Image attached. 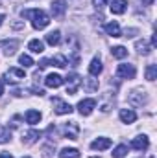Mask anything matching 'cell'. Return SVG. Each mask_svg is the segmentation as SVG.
I'll list each match as a JSON object with an SVG mask.
<instances>
[{"label": "cell", "mask_w": 157, "mask_h": 158, "mask_svg": "<svg viewBox=\"0 0 157 158\" xmlns=\"http://www.w3.org/2000/svg\"><path fill=\"white\" fill-rule=\"evenodd\" d=\"M20 15L24 19H30L32 20V26L35 30H44L48 24H50V17L43 11V9H22Z\"/></svg>", "instance_id": "1"}, {"label": "cell", "mask_w": 157, "mask_h": 158, "mask_svg": "<svg viewBox=\"0 0 157 158\" xmlns=\"http://www.w3.org/2000/svg\"><path fill=\"white\" fill-rule=\"evenodd\" d=\"M117 76L122 77V79H133L135 76H137V70H135L133 64L124 63V64H118L117 66Z\"/></svg>", "instance_id": "2"}, {"label": "cell", "mask_w": 157, "mask_h": 158, "mask_svg": "<svg viewBox=\"0 0 157 158\" xmlns=\"http://www.w3.org/2000/svg\"><path fill=\"white\" fill-rule=\"evenodd\" d=\"M63 136L65 138H70V140H78V134H79V127L76 121H70V123H65L63 129H61Z\"/></svg>", "instance_id": "3"}, {"label": "cell", "mask_w": 157, "mask_h": 158, "mask_svg": "<svg viewBox=\"0 0 157 158\" xmlns=\"http://www.w3.org/2000/svg\"><path fill=\"white\" fill-rule=\"evenodd\" d=\"M129 103L135 105V107H142V105H146V103H148V96H146V92H144V90H135V92H131V94H129Z\"/></svg>", "instance_id": "4"}, {"label": "cell", "mask_w": 157, "mask_h": 158, "mask_svg": "<svg viewBox=\"0 0 157 158\" xmlns=\"http://www.w3.org/2000/svg\"><path fill=\"white\" fill-rule=\"evenodd\" d=\"M52 103H54V112L57 114V116H65V114H70L74 109L69 105V103H65V101H61L59 98H56V99H52Z\"/></svg>", "instance_id": "5"}, {"label": "cell", "mask_w": 157, "mask_h": 158, "mask_svg": "<svg viewBox=\"0 0 157 158\" xmlns=\"http://www.w3.org/2000/svg\"><path fill=\"white\" fill-rule=\"evenodd\" d=\"M65 81H67V94H76L78 88L81 86V77L78 74H70Z\"/></svg>", "instance_id": "6"}, {"label": "cell", "mask_w": 157, "mask_h": 158, "mask_svg": "<svg viewBox=\"0 0 157 158\" xmlns=\"http://www.w3.org/2000/svg\"><path fill=\"white\" fill-rule=\"evenodd\" d=\"M20 46V42L17 39H11V40H0V48H4V55H7V57H11V55H15V52H17V48Z\"/></svg>", "instance_id": "7"}, {"label": "cell", "mask_w": 157, "mask_h": 158, "mask_svg": "<svg viewBox=\"0 0 157 158\" xmlns=\"http://www.w3.org/2000/svg\"><path fill=\"white\" fill-rule=\"evenodd\" d=\"M24 77H26V74H24L22 68H9L6 72V76H4V79L7 83H19L20 79H24Z\"/></svg>", "instance_id": "8"}, {"label": "cell", "mask_w": 157, "mask_h": 158, "mask_svg": "<svg viewBox=\"0 0 157 158\" xmlns=\"http://www.w3.org/2000/svg\"><path fill=\"white\" fill-rule=\"evenodd\" d=\"M50 11H52V15H54L56 19L63 17L65 11H67V0H54V2L50 4Z\"/></svg>", "instance_id": "9"}, {"label": "cell", "mask_w": 157, "mask_h": 158, "mask_svg": "<svg viewBox=\"0 0 157 158\" xmlns=\"http://www.w3.org/2000/svg\"><path fill=\"white\" fill-rule=\"evenodd\" d=\"M96 107V101L94 99H91V98H87V99H81L78 103V110L81 116H89L91 112H92V109Z\"/></svg>", "instance_id": "10"}, {"label": "cell", "mask_w": 157, "mask_h": 158, "mask_svg": "<svg viewBox=\"0 0 157 158\" xmlns=\"http://www.w3.org/2000/svg\"><path fill=\"white\" fill-rule=\"evenodd\" d=\"M148 145H150V140H148V136H146V134H139L137 138H133V140H131V147H133V149H137V151H146V149H148Z\"/></svg>", "instance_id": "11"}, {"label": "cell", "mask_w": 157, "mask_h": 158, "mask_svg": "<svg viewBox=\"0 0 157 158\" xmlns=\"http://www.w3.org/2000/svg\"><path fill=\"white\" fill-rule=\"evenodd\" d=\"M63 83H65V79L61 77L59 74H48L46 79H44V85L50 86V88H59Z\"/></svg>", "instance_id": "12"}, {"label": "cell", "mask_w": 157, "mask_h": 158, "mask_svg": "<svg viewBox=\"0 0 157 158\" xmlns=\"http://www.w3.org/2000/svg\"><path fill=\"white\" fill-rule=\"evenodd\" d=\"M109 147H111V140L109 138H98V140H94L91 143V149H94V151H105Z\"/></svg>", "instance_id": "13"}, {"label": "cell", "mask_w": 157, "mask_h": 158, "mask_svg": "<svg viewBox=\"0 0 157 158\" xmlns=\"http://www.w3.org/2000/svg\"><path fill=\"white\" fill-rule=\"evenodd\" d=\"M126 7H128V2H126V0H113V2L109 4V9H111V13H115V15H122V13L126 11Z\"/></svg>", "instance_id": "14"}, {"label": "cell", "mask_w": 157, "mask_h": 158, "mask_svg": "<svg viewBox=\"0 0 157 158\" xmlns=\"http://www.w3.org/2000/svg\"><path fill=\"white\" fill-rule=\"evenodd\" d=\"M104 30H105V33L107 35H111V37H122V31H120V26H118V22H107L105 26H104Z\"/></svg>", "instance_id": "15"}, {"label": "cell", "mask_w": 157, "mask_h": 158, "mask_svg": "<svg viewBox=\"0 0 157 158\" xmlns=\"http://www.w3.org/2000/svg\"><path fill=\"white\" fill-rule=\"evenodd\" d=\"M39 138H41V132H39V131H35V129H32V131L24 132V136H22V142H24L26 145H32V143H35Z\"/></svg>", "instance_id": "16"}, {"label": "cell", "mask_w": 157, "mask_h": 158, "mask_svg": "<svg viewBox=\"0 0 157 158\" xmlns=\"http://www.w3.org/2000/svg\"><path fill=\"white\" fill-rule=\"evenodd\" d=\"M89 74L94 76V77L102 74V61H100V57H94V59L91 61V64H89Z\"/></svg>", "instance_id": "17"}, {"label": "cell", "mask_w": 157, "mask_h": 158, "mask_svg": "<svg viewBox=\"0 0 157 158\" xmlns=\"http://www.w3.org/2000/svg\"><path fill=\"white\" fill-rule=\"evenodd\" d=\"M28 50L34 52V53H43V52H44V42L39 40V39H32L28 42Z\"/></svg>", "instance_id": "18"}, {"label": "cell", "mask_w": 157, "mask_h": 158, "mask_svg": "<svg viewBox=\"0 0 157 158\" xmlns=\"http://www.w3.org/2000/svg\"><path fill=\"white\" fill-rule=\"evenodd\" d=\"M118 116H120V119H122L124 123H133V121L137 119V114H135L133 110H129V109H122Z\"/></svg>", "instance_id": "19"}, {"label": "cell", "mask_w": 157, "mask_h": 158, "mask_svg": "<svg viewBox=\"0 0 157 158\" xmlns=\"http://www.w3.org/2000/svg\"><path fill=\"white\" fill-rule=\"evenodd\" d=\"M135 48H137V52H139L141 55H148V53L152 52V44H148L146 40H137V42H135Z\"/></svg>", "instance_id": "20"}, {"label": "cell", "mask_w": 157, "mask_h": 158, "mask_svg": "<svg viewBox=\"0 0 157 158\" xmlns=\"http://www.w3.org/2000/svg\"><path fill=\"white\" fill-rule=\"evenodd\" d=\"M59 158H79V151L74 147H65L59 151Z\"/></svg>", "instance_id": "21"}, {"label": "cell", "mask_w": 157, "mask_h": 158, "mask_svg": "<svg viewBox=\"0 0 157 158\" xmlns=\"http://www.w3.org/2000/svg\"><path fill=\"white\" fill-rule=\"evenodd\" d=\"M59 40H61V31H59V30L50 31V33L46 35V42H48L50 46H57V44H59Z\"/></svg>", "instance_id": "22"}, {"label": "cell", "mask_w": 157, "mask_h": 158, "mask_svg": "<svg viewBox=\"0 0 157 158\" xmlns=\"http://www.w3.org/2000/svg\"><path fill=\"white\" fill-rule=\"evenodd\" d=\"M24 118H26V121H28L30 125H35V123H39L41 121V112L39 110H28Z\"/></svg>", "instance_id": "23"}, {"label": "cell", "mask_w": 157, "mask_h": 158, "mask_svg": "<svg viewBox=\"0 0 157 158\" xmlns=\"http://www.w3.org/2000/svg\"><path fill=\"white\" fill-rule=\"evenodd\" d=\"M111 55L115 59H124V57H128V50L124 46H113L111 48Z\"/></svg>", "instance_id": "24"}, {"label": "cell", "mask_w": 157, "mask_h": 158, "mask_svg": "<svg viewBox=\"0 0 157 158\" xmlns=\"http://www.w3.org/2000/svg\"><path fill=\"white\" fill-rule=\"evenodd\" d=\"M52 64H56L57 68H65L67 64H69V61H67V57L65 55H56V57H52V59H48Z\"/></svg>", "instance_id": "25"}, {"label": "cell", "mask_w": 157, "mask_h": 158, "mask_svg": "<svg viewBox=\"0 0 157 158\" xmlns=\"http://www.w3.org/2000/svg\"><path fill=\"white\" fill-rule=\"evenodd\" d=\"M126 155H128V145L124 143H120L113 149V158H126Z\"/></svg>", "instance_id": "26"}, {"label": "cell", "mask_w": 157, "mask_h": 158, "mask_svg": "<svg viewBox=\"0 0 157 158\" xmlns=\"http://www.w3.org/2000/svg\"><path fill=\"white\" fill-rule=\"evenodd\" d=\"M19 63L24 66V68H30V66H34L35 63H34V59L30 57V55H26V53H22L20 57H19Z\"/></svg>", "instance_id": "27"}, {"label": "cell", "mask_w": 157, "mask_h": 158, "mask_svg": "<svg viewBox=\"0 0 157 158\" xmlns=\"http://www.w3.org/2000/svg\"><path fill=\"white\" fill-rule=\"evenodd\" d=\"M155 77H157V64H150L146 68V79L148 81H155Z\"/></svg>", "instance_id": "28"}, {"label": "cell", "mask_w": 157, "mask_h": 158, "mask_svg": "<svg viewBox=\"0 0 157 158\" xmlns=\"http://www.w3.org/2000/svg\"><path fill=\"white\" fill-rule=\"evenodd\" d=\"M9 140H11V131H9L7 127L0 129V143H6V142H9Z\"/></svg>", "instance_id": "29"}, {"label": "cell", "mask_w": 157, "mask_h": 158, "mask_svg": "<svg viewBox=\"0 0 157 158\" xmlns=\"http://www.w3.org/2000/svg\"><path fill=\"white\" fill-rule=\"evenodd\" d=\"M137 33H139V30H137V28H129V30H126V31H124V37H129V39H131V37H135Z\"/></svg>", "instance_id": "30"}, {"label": "cell", "mask_w": 157, "mask_h": 158, "mask_svg": "<svg viewBox=\"0 0 157 158\" xmlns=\"http://www.w3.org/2000/svg\"><path fill=\"white\" fill-rule=\"evenodd\" d=\"M96 88H98V83L94 79H89L87 81V90H96Z\"/></svg>", "instance_id": "31"}, {"label": "cell", "mask_w": 157, "mask_h": 158, "mask_svg": "<svg viewBox=\"0 0 157 158\" xmlns=\"http://www.w3.org/2000/svg\"><path fill=\"white\" fill-rule=\"evenodd\" d=\"M105 2H107V0H92V4H94L96 7H102V6H105Z\"/></svg>", "instance_id": "32"}, {"label": "cell", "mask_w": 157, "mask_h": 158, "mask_svg": "<svg viewBox=\"0 0 157 158\" xmlns=\"http://www.w3.org/2000/svg\"><path fill=\"white\" fill-rule=\"evenodd\" d=\"M0 158H13V155H9V153L4 151V153H0Z\"/></svg>", "instance_id": "33"}, {"label": "cell", "mask_w": 157, "mask_h": 158, "mask_svg": "<svg viewBox=\"0 0 157 158\" xmlns=\"http://www.w3.org/2000/svg\"><path fill=\"white\" fill-rule=\"evenodd\" d=\"M142 2V6H152L154 4V0H141Z\"/></svg>", "instance_id": "34"}, {"label": "cell", "mask_w": 157, "mask_h": 158, "mask_svg": "<svg viewBox=\"0 0 157 158\" xmlns=\"http://www.w3.org/2000/svg\"><path fill=\"white\" fill-rule=\"evenodd\" d=\"M4 94V81H0V96Z\"/></svg>", "instance_id": "35"}, {"label": "cell", "mask_w": 157, "mask_h": 158, "mask_svg": "<svg viewBox=\"0 0 157 158\" xmlns=\"http://www.w3.org/2000/svg\"><path fill=\"white\" fill-rule=\"evenodd\" d=\"M4 20H6V15H2V13H0V26L4 24Z\"/></svg>", "instance_id": "36"}, {"label": "cell", "mask_w": 157, "mask_h": 158, "mask_svg": "<svg viewBox=\"0 0 157 158\" xmlns=\"http://www.w3.org/2000/svg\"><path fill=\"white\" fill-rule=\"evenodd\" d=\"M157 44V35H154V37H152V46H155Z\"/></svg>", "instance_id": "37"}, {"label": "cell", "mask_w": 157, "mask_h": 158, "mask_svg": "<svg viewBox=\"0 0 157 158\" xmlns=\"http://www.w3.org/2000/svg\"><path fill=\"white\" fill-rule=\"evenodd\" d=\"M91 158H98V156H91Z\"/></svg>", "instance_id": "38"}, {"label": "cell", "mask_w": 157, "mask_h": 158, "mask_svg": "<svg viewBox=\"0 0 157 158\" xmlns=\"http://www.w3.org/2000/svg\"><path fill=\"white\" fill-rule=\"evenodd\" d=\"M24 158H30V156H24Z\"/></svg>", "instance_id": "39"}]
</instances>
